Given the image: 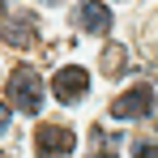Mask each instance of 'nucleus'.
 <instances>
[{"instance_id":"obj_1","label":"nucleus","mask_w":158,"mask_h":158,"mask_svg":"<svg viewBox=\"0 0 158 158\" xmlns=\"http://www.w3.org/2000/svg\"><path fill=\"white\" fill-rule=\"evenodd\" d=\"M43 94H47V85H43V77H39L30 64H17V69L9 73V103L17 107V111H26V115H39V107H43Z\"/></svg>"},{"instance_id":"obj_2","label":"nucleus","mask_w":158,"mask_h":158,"mask_svg":"<svg viewBox=\"0 0 158 158\" xmlns=\"http://www.w3.org/2000/svg\"><path fill=\"white\" fill-rule=\"evenodd\" d=\"M34 154L39 158L73 154V128H64V124H39V128H34Z\"/></svg>"},{"instance_id":"obj_3","label":"nucleus","mask_w":158,"mask_h":158,"mask_svg":"<svg viewBox=\"0 0 158 158\" xmlns=\"http://www.w3.org/2000/svg\"><path fill=\"white\" fill-rule=\"evenodd\" d=\"M154 107V85H132L111 103V120H145Z\"/></svg>"},{"instance_id":"obj_4","label":"nucleus","mask_w":158,"mask_h":158,"mask_svg":"<svg viewBox=\"0 0 158 158\" xmlns=\"http://www.w3.org/2000/svg\"><path fill=\"white\" fill-rule=\"evenodd\" d=\"M85 90H90V73L77 69V64H69V69H60L52 77V94L60 103H81L85 98Z\"/></svg>"},{"instance_id":"obj_5","label":"nucleus","mask_w":158,"mask_h":158,"mask_svg":"<svg viewBox=\"0 0 158 158\" xmlns=\"http://www.w3.org/2000/svg\"><path fill=\"white\" fill-rule=\"evenodd\" d=\"M34 39H39V22H34V13H17V17L0 22V43H9V47H30Z\"/></svg>"},{"instance_id":"obj_6","label":"nucleus","mask_w":158,"mask_h":158,"mask_svg":"<svg viewBox=\"0 0 158 158\" xmlns=\"http://www.w3.org/2000/svg\"><path fill=\"white\" fill-rule=\"evenodd\" d=\"M77 26L85 30V34H98V39H103L107 30H111V9L98 4V0H85L81 13H77Z\"/></svg>"},{"instance_id":"obj_7","label":"nucleus","mask_w":158,"mask_h":158,"mask_svg":"<svg viewBox=\"0 0 158 158\" xmlns=\"http://www.w3.org/2000/svg\"><path fill=\"white\" fill-rule=\"evenodd\" d=\"M90 137H94V154H90V158H115V145H120V137H115V132L94 128Z\"/></svg>"},{"instance_id":"obj_8","label":"nucleus","mask_w":158,"mask_h":158,"mask_svg":"<svg viewBox=\"0 0 158 158\" xmlns=\"http://www.w3.org/2000/svg\"><path fill=\"white\" fill-rule=\"evenodd\" d=\"M103 69H107V73H120V69H124V47H107Z\"/></svg>"},{"instance_id":"obj_9","label":"nucleus","mask_w":158,"mask_h":158,"mask_svg":"<svg viewBox=\"0 0 158 158\" xmlns=\"http://www.w3.org/2000/svg\"><path fill=\"white\" fill-rule=\"evenodd\" d=\"M132 158H158V141H145V145H137V154Z\"/></svg>"},{"instance_id":"obj_10","label":"nucleus","mask_w":158,"mask_h":158,"mask_svg":"<svg viewBox=\"0 0 158 158\" xmlns=\"http://www.w3.org/2000/svg\"><path fill=\"white\" fill-rule=\"evenodd\" d=\"M4 124H9V107L0 103V128H4Z\"/></svg>"}]
</instances>
